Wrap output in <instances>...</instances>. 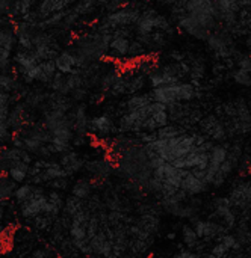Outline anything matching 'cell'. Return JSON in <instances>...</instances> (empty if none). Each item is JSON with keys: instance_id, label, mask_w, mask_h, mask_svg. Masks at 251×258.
<instances>
[{"instance_id": "cell-19", "label": "cell", "mask_w": 251, "mask_h": 258, "mask_svg": "<svg viewBox=\"0 0 251 258\" xmlns=\"http://www.w3.org/2000/svg\"><path fill=\"white\" fill-rule=\"evenodd\" d=\"M138 227H139L144 233L153 236V234H156V233L159 231L161 222H159V218H158V216H155V215H152V213H147V215H144V216L139 219Z\"/></svg>"}, {"instance_id": "cell-9", "label": "cell", "mask_w": 251, "mask_h": 258, "mask_svg": "<svg viewBox=\"0 0 251 258\" xmlns=\"http://www.w3.org/2000/svg\"><path fill=\"white\" fill-rule=\"evenodd\" d=\"M195 231V234L198 236V239H203L205 242H211V240H218L223 234L227 233V230L211 219H195L191 225Z\"/></svg>"}, {"instance_id": "cell-11", "label": "cell", "mask_w": 251, "mask_h": 258, "mask_svg": "<svg viewBox=\"0 0 251 258\" xmlns=\"http://www.w3.org/2000/svg\"><path fill=\"white\" fill-rule=\"evenodd\" d=\"M68 8H70V3L67 0H38L35 6V14L39 21V20L50 17L52 14L65 11Z\"/></svg>"}, {"instance_id": "cell-25", "label": "cell", "mask_w": 251, "mask_h": 258, "mask_svg": "<svg viewBox=\"0 0 251 258\" xmlns=\"http://www.w3.org/2000/svg\"><path fill=\"white\" fill-rule=\"evenodd\" d=\"M209 254H212L215 258H227L230 255V251H229L226 246H223L220 242H217V243L211 248Z\"/></svg>"}, {"instance_id": "cell-14", "label": "cell", "mask_w": 251, "mask_h": 258, "mask_svg": "<svg viewBox=\"0 0 251 258\" xmlns=\"http://www.w3.org/2000/svg\"><path fill=\"white\" fill-rule=\"evenodd\" d=\"M91 175L97 177V178H108L112 171H114V163H111V160L108 159H102V160H94V162H89L86 163V166H83Z\"/></svg>"}, {"instance_id": "cell-26", "label": "cell", "mask_w": 251, "mask_h": 258, "mask_svg": "<svg viewBox=\"0 0 251 258\" xmlns=\"http://www.w3.org/2000/svg\"><path fill=\"white\" fill-rule=\"evenodd\" d=\"M53 190H58V192H62L65 189H68V180L67 178H58V180H53L50 183H47Z\"/></svg>"}, {"instance_id": "cell-5", "label": "cell", "mask_w": 251, "mask_h": 258, "mask_svg": "<svg viewBox=\"0 0 251 258\" xmlns=\"http://www.w3.org/2000/svg\"><path fill=\"white\" fill-rule=\"evenodd\" d=\"M212 209H214V213H212V218L218 219L226 230H233L236 225H238V216L229 201L227 197H218L212 201Z\"/></svg>"}, {"instance_id": "cell-17", "label": "cell", "mask_w": 251, "mask_h": 258, "mask_svg": "<svg viewBox=\"0 0 251 258\" xmlns=\"http://www.w3.org/2000/svg\"><path fill=\"white\" fill-rule=\"evenodd\" d=\"M91 192H92V181L89 178H79L73 187H71V195L85 201L91 197Z\"/></svg>"}, {"instance_id": "cell-3", "label": "cell", "mask_w": 251, "mask_h": 258, "mask_svg": "<svg viewBox=\"0 0 251 258\" xmlns=\"http://www.w3.org/2000/svg\"><path fill=\"white\" fill-rule=\"evenodd\" d=\"M229 201L233 209H238L242 215V221H250L251 207V183L245 178H241L233 183L229 192Z\"/></svg>"}, {"instance_id": "cell-7", "label": "cell", "mask_w": 251, "mask_h": 258, "mask_svg": "<svg viewBox=\"0 0 251 258\" xmlns=\"http://www.w3.org/2000/svg\"><path fill=\"white\" fill-rule=\"evenodd\" d=\"M55 60L56 71L67 76V74H74V73H82L86 63L73 51V50H61Z\"/></svg>"}, {"instance_id": "cell-21", "label": "cell", "mask_w": 251, "mask_h": 258, "mask_svg": "<svg viewBox=\"0 0 251 258\" xmlns=\"http://www.w3.org/2000/svg\"><path fill=\"white\" fill-rule=\"evenodd\" d=\"M183 133H186V132L182 127L174 125V124H167L155 132V139H171V138H177Z\"/></svg>"}, {"instance_id": "cell-22", "label": "cell", "mask_w": 251, "mask_h": 258, "mask_svg": "<svg viewBox=\"0 0 251 258\" xmlns=\"http://www.w3.org/2000/svg\"><path fill=\"white\" fill-rule=\"evenodd\" d=\"M85 209V206H83V201L82 200H79V198H76V197H68L67 200H65V203H64V207H62V210H64V213H65V216H68V218H73L74 215H77L79 212H82Z\"/></svg>"}, {"instance_id": "cell-18", "label": "cell", "mask_w": 251, "mask_h": 258, "mask_svg": "<svg viewBox=\"0 0 251 258\" xmlns=\"http://www.w3.org/2000/svg\"><path fill=\"white\" fill-rule=\"evenodd\" d=\"M36 190V186L35 184H30V183H21L20 186H15L14 189V194H12V198L15 200V203L20 206L23 204L24 201H27L29 198L33 197Z\"/></svg>"}, {"instance_id": "cell-15", "label": "cell", "mask_w": 251, "mask_h": 258, "mask_svg": "<svg viewBox=\"0 0 251 258\" xmlns=\"http://www.w3.org/2000/svg\"><path fill=\"white\" fill-rule=\"evenodd\" d=\"M29 169H30V165L24 162H15L8 168L5 175H8V178L12 180L15 184H21L29 178Z\"/></svg>"}, {"instance_id": "cell-4", "label": "cell", "mask_w": 251, "mask_h": 258, "mask_svg": "<svg viewBox=\"0 0 251 258\" xmlns=\"http://www.w3.org/2000/svg\"><path fill=\"white\" fill-rule=\"evenodd\" d=\"M209 47V50L212 51V54L217 57V59H232L238 51L235 48V44H233V39L230 36V33L227 30H214L208 39L205 41Z\"/></svg>"}, {"instance_id": "cell-12", "label": "cell", "mask_w": 251, "mask_h": 258, "mask_svg": "<svg viewBox=\"0 0 251 258\" xmlns=\"http://www.w3.org/2000/svg\"><path fill=\"white\" fill-rule=\"evenodd\" d=\"M59 165L64 168L67 177H71V175H74V174H77V172H80V171L83 169L85 162H83V159L80 157V154H79L77 151L70 150V151L64 153V154L61 156Z\"/></svg>"}, {"instance_id": "cell-29", "label": "cell", "mask_w": 251, "mask_h": 258, "mask_svg": "<svg viewBox=\"0 0 251 258\" xmlns=\"http://www.w3.org/2000/svg\"><path fill=\"white\" fill-rule=\"evenodd\" d=\"M167 237H168L170 240H174V239H176V233H173V231H171V233H168V236H167Z\"/></svg>"}, {"instance_id": "cell-13", "label": "cell", "mask_w": 251, "mask_h": 258, "mask_svg": "<svg viewBox=\"0 0 251 258\" xmlns=\"http://www.w3.org/2000/svg\"><path fill=\"white\" fill-rule=\"evenodd\" d=\"M180 189L186 194V197H195V195L208 192L209 186L205 181H202L200 178H197L191 171H186V174L182 180Z\"/></svg>"}, {"instance_id": "cell-24", "label": "cell", "mask_w": 251, "mask_h": 258, "mask_svg": "<svg viewBox=\"0 0 251 258\" xmlns=\"http://www.w3.org/2000/svg\"><path fill=\"white\" fill-rule=\"evenodd\" d=\"M217 242H220L223 246H226L230 252H238V251H241V243L236 240V237H235V234H229V233H226V234H223Z\"/></svg>"}, {"instance_id": "cell-8", "label": "cell", "mask_w": 251, "mask_h": 258, "mask_svg": "<svg viewBox=\"0 0 251 258\" xmlns=\"http://www.w3.org/2000/svg\"><path fill=\"white\" fill-rule=\"evenodd\" d=\"M47 207V194L41 186H36V190L32 198L20 204V215L24 219H35L39 215L45 213Z\"/></svg>"}, {"instance_id": "cell-1", "label": "cell", "mask_w": 251, "mask_h": 258, "mask_svg": "<svg viewBox=\"0 0 251 258\" xmlns=\"http://www.w3.org/2000/svg\"><path fill=\"white\" fill-rule=\"evenodd\" d=\"M198 89L191 82H179L167 86H161L153 89L152 97L153 101L161 103L164 106H170L174 103H189L198 97Z\"/></svg>"}, {"instance_id": "cell-28", "label": "cell", "mask_w": 251, "mask_h": 258, "mask_svg": "<svg viewBox=\"0 0 251 258\" xmlns=\"http://www.w3.org/2000/svg\"><path fill=\"white\" fill-rule=\"evenodd\" d=\"M29 258H52V255L47 249H36L30 254Z\"/></svg>"}, {"instance_id": "cell-30", "label": "cell", "mask_w": 251, "mask_h": 258, "mask_svg": "<svg viewBox=\"0 0 251 258\" xmlns=\"http://www.w3.org/2000/svg\"><path fill=\"white\" fill-rule=\"evenodd\" d=\"M200 258H215V257H214L212 254H209V252H208V254H205V255H200Z\"/></svg>"}, {"instance_id": "cell-10", "label": "cell", "mask_w": 251, "mask_h": 258, "mask_svg": "<svg viewBox=\"0 0 251 258\" xmlns=\"http://www.w3.org/2000/svg\"><path fill=\"white\" fill-rule=\"evenodd\" d=\"M115 122L108 113H102L97 116L89 118L88 122V135L94 136L95 139H105L115 132Z\"/></svg>"}, {"instance_id": "cell-23", "label": "cell", "mask_w": 251, "mask_h": 258, "mask_svg": "<svg viewBox=\"0 0 251 258\" xmlns=\"http://www.w3.org/2000/svg\"><path fill=\"white\" fill-rule=\"evenodd\" d=\"M230 77L232 80L238 85V86H242V88H248L250 83V71L247 70H241V68H235L232 73H230Z\"/></svg>"}, {"instance_id": "cell-16", "label": "cell", "mask_w": 251, "mask_h": 258, "mask_svg": "<svg viewBox=\"0 0 251 258\" xmlns=\"http://www.w3.org/2000/svg\"><path fill=\"white\" fill-rule=\"evenodd\" d=\"M153 101V97L152 94H133L130 95L124 103H123V107H124V112L127 110H135V109H141L147 104H150Z\"/></svg>"}, {"instance_id": "cell-6", "label": "cell", "mask_w": 251, "mask_h": 258, "mask_svg": "<svg viewBox=\"0 0 251 258\" xmlns=\"http://www.w3.org/2000/svg\"><path fill=\"white\" fill-rule=\"evenodd\" d=\"M200 125V133L205 135L209 141L217 142V144H224V141L227 139V132H226V125L224 122L215 116V115H208L205 118H202L198 121Z\"/></svg>"}, {"instance_id": "cell-2", "label": "cell", "mask_w": 251, "mask_h": 258, "mask_svg": "<svg viewBox=\"0 0 251 258\" xmlns=\"http://www.w3.org/2000/svg\"><path fill=\"white\" fill-rule=\"evenodd\" d=\"M141 6H135V5H126L120 9L111 11L108 12L103 20L97 24L95 29L103 30V32H111L115 29H126V27H133V24L136 23L139 14H141Z\"/></svg>"}, {"instance_id": "cell-20", "label": "cell", "mask_w": 251, "mask_h": 258, "mask_svg": "<svg viewBox=\"0 0 251 258\" xmlns=\"http://www.w3.org/2000/svg\"><path fill=\"white\" fill-rule=\"evenodd\" d=\"M182 240H183V243L186 245L188 249H192V251L198 249L200 239H198V236L195 234L194 228L189 224H185L182 227Z\"/></svg>"}, {"instance_id": "cell-27", "label": "cell", "mask_w": 251, "mask_h": 258, "mask_svg": "<svg viewBox=\"0 0 251 258\" xmlns=\"http://www.w3.org/2000/svg\"><path fill=\"white\" fill-rule=\"evenodd\" d=\"M173 258H200V252L192 249H180L177 254H174Z\"/></svg>"}]
</instances>
